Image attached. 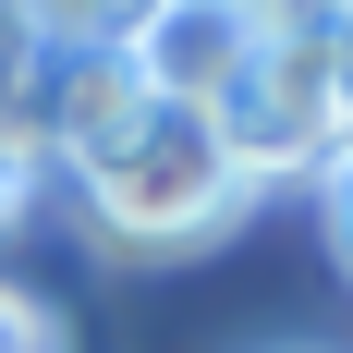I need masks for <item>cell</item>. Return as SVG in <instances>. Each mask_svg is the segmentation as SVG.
Here are the masks:
<instances>
[{
	"label": "cell",
	"instance_id": "8992f818",
	"mask_svg": "<svg viewBox=\"0 0 353 353\" xmlns=\"http://www.w3.org/2000/svg\"><path fill=\"white\" fill-rule=\"evenodd\" d=\"M329 244H341V268H353V146H341V171H329Z\"/></svg>",
	"mask_w": 353,
	"mask_h": 353
},
{
	"label": "cell",
	"instance_id": "3957f363",
	"mask_svg": "<svg viewBox=\"0 0 353 353\" xmlns=\"http://www.w3.org/2000/svg\"><path fill=\"white\" fill-rule=\"evenodd\" d=\"M122 61L146 73V98L183 110V122H219L232 85L256 73V37L232 25V0H159L134 37H122Z\"/></svg>",
	"mask_w": 353,
	"mask_h": 353
},
{
	"label": "cell",
	"instance_id": "7a4b0ae2",
	"mask_svg": "<svg viewBox=\"0 0 353 353\" xmlns=\"http://www.w3.org/2000/svg\"><path fill=\"white\" fill-rule=\"evenodd\" d=\"M219 146H232L244 195L281 183V171H341V146H353V49L341 37H317V49H256V73L219 110Z\"/></svg>",
	"mask_w": 353,
	"mask_h": 353
},
{
	"label": "cell",
	"instance_id": "277c9868",
	"mask_svg": "<svg viewBox=\"0 0 353 353\" xmlns=\"http://www.w3.org/2000/svg\"><path fill=\"white\" fill-rule=\"evenodd\" d=\"M146 122H159V98H146V73L122 61V49H73L61 61V85H49V159H61L73 183L110 171Z\"/></svg>",
	"mask_w": 353,
	"mask_h": 353
},
{
	"label": "cell",
	"instance_id": "52a82bcc",
	"mask_svg": "<svg viewBox=\"0 0 353 353\" xmlns=\"http://www.w3.org/2000/svg\"><path fill=\"white\" fill-rule=\"evenodd\" d=\"M329 12H341V49H353V0H329Z\"/></svg>",
	"mask_w": 353,
	"mask_h": 353
},
{
	"label": "cell",
	"instance_id": "6da1fadb",
	"mask_svg": "<svg viewBox=\"0 0 353 353\" xmlns=\"http://www.w3.org/2000/svg\"><path fill=\"white\" fill-rule=\"evenodd\" d=\"M232 208H244V171H232L219 122H183V110H159L110 171H85V219H98L110 256H183Z\"/></svg>",
	"mask_w": 353,
	"mask_h": 353
},
{
	"label": "cell",
	"instance_id": "5b68a950",
	"mask_svg": "<svg viewBox=\"0 0 353 353\" xmlns=\"http://www.w3.org/2000/svg\"><path fill=\"white\" fill-rule=\"evenodd\" d=\"M0 353H61V317L37 292H12V281H0Z\"/></svg>",
	"mask_w": 353,
	"mask_h": 353
}]
</instances>
